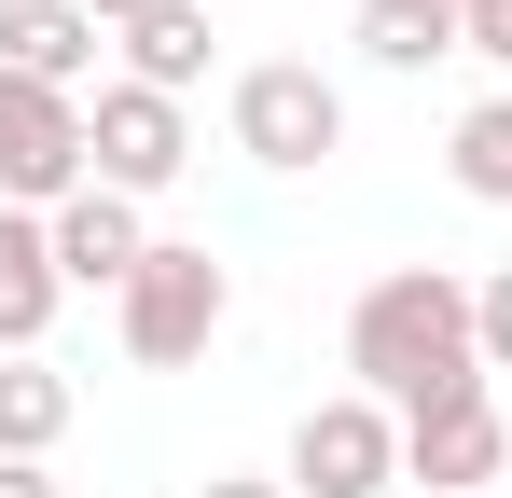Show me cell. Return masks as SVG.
Listing matches in <instances>:
<instances>
[{
  "mask_svg": "<svg viewBox=\"0 0 512 498\" xmlns=\"http://www.w3.org/2000/svg\"><path fill=\"white\" fill-rule=\"evenodd\" d=\"M84 180H97V153H84V97H56V83L0 70V208L56 222Z\"/></svg>",
  "mask_w": 512,
  "mask_h": 498,
  "instance_id": "obj_3",
  "label": "cell"
},
{
  "mask_svg": "<svg viewBox=\"0 0 512 498\" xmlns=\"http://www.w3.org/2000/svg\"><path fill=\"white\" fill-rule=\"evenodd\" d=\"M56 305H70V277H56V236H42L28 208H0V360H42Z\"/></svg>",
  "mask_w": 512,
  "mask_h": 498,
  "instance_id": "obj_10",
  "label": "cell"
},
{
  "mask_svg": "<svg viewBox=\"0 0 512 498\" xmlns=\"http://www.w3.org/2000/svg\"><path fill=\"white\" fill-rule=\"evenodd\" d=\"M42 236H56V277H70V291H125V277L153 263V222H139V194H111V180H84V194H70Z\"/></svg>",
  "mask_w": 512,
  "mask_h": 498,
  "instance_id": "obj_8",
  "label": "cell"
},
{
  "mask_svg": "<svg viewBox=\"0 0 512 498\" xmlns=\"http://www.w3.org/2000/svg\"><path fill=\"white\" fill-rule=\"evenodd\" d=\"M471 319H485V374H512V263L471 291Z\"/></svg>",
  "mask_w": 512,
  "mask_h": 498,
  "instance_id": "obj_15",
  "label": "cell"
},
{
  "mask_svg": "<svg viewBox=\"0 0 512 498\" xmlns=\"http://www.w3.org/2000/svg\"><path fill=\"white\" fill-rule=\"evenodd\" d=\"M360 56L429 70V56H471V28H457V0H360Z\"/></svg>",
  "mask_w": 512,
  "mask_h": 498,
  "instance_id": "obj_12",
  "label": "cell"
},
{
  "mask_svg": "<svg viewBox=\"0 0 512 498\" xmlns=\"http://www.w3.org/2000/svg\"><path fill=\"white\" fill-rule=\"evenodd\" d=\"M84 14H97V28H111V42H125V28H139V14H153V0H84Z\"/></svg>",
  "mask_w": 512,
  "mask_h": 498,
  "instance_id": "obj_18",
  "label": "cell"
},
{
  "mask_svg": "<svg viewBox=\"0 0 512 498\" xmlns=\"http://www.w3.org/2000/svg\"><path fill=\"white\" fill-rule=\"evenodd\" d=\"M222 319H236V277H222L194 236H153V263L111 291V332H125V360H139V374L208 360V332H222Z\"/></svg>",
  "mask_w": 512,
  "mask_h": 498,
  "instance_id": "obj_2",
  "label": "cell"
},
{
  "mask_svg": "<svg viewBox=\"0 0 512 498\" xmlns=\"http://www.w3.org/2000/svg\"><path fill=\"white\" fill-rule=\"evenodd\" d=\"M84 153L111 194H167L180 166H194V125H180V97H153V83H97L84 97Z\"/></svg>",
  "mask_w": 512,
  "mask_h": 498,
  "instance_id": "obj_6",
  "label": "cell"
},
{
  "mask_svg": "<svg viewBox=\"0 0 512 498\" xmlns=\"http://www.w3.org/2000/svg\"><path fill=\"white\" fill-rule=\"evenodd\" d=\"M222 125H236V153H250V166H277V180H291V166H333V153H346V97L305 70V56H263V70H236Z\"/></svg>",
  "mask_w": 512,
  "mask_h": 498,
  "instance_id": "obj_4",
  "label": "cell"
},
{
  "mask_svg": "<svg viewBox=\"0 0 512 498\" xmlns=\"http://www.w3.org/2000/svg\"><path fill=\"white\" fill-rule=\"evenodd\" d=\"M457 28H471V56H485V70H512V0H457Z\"/></svg>",
  "mask_w": 512,
  "mask_h": 498,
  "instance_id": "obj_16",
  "label": "cell"
},
{
  "mask_svg": "<svg viewBox=\"0 0 512 498\" xmlns=\"http://www.w3.org/2000/svg\"><path fill=\"white\" fill-rule=\"evenodd\" d=\"M70 443V374L56 360H0V457H56Z\"/></svg>",
  "mask_w": 512,
  "mask_h": 498,
  "instance_id": "obj_13",
  "label": "cell"
},
{
  "mask_svg": "<svg viewBox=\"0 0 512 498\" xmlns=\"http://www.w3.org/2000/svg\"><path fill=\"white\" fill-rule=\"evenodd\" d=\"M346 374H360V402H388V415L471 402V388H485L471 277H443V263H388V277L346 305Z\"/></svg>",
  "mask_w": 512,
  "mask_h": 498,
  "instance_id": "obj_1",
  "label": "cell"
},
{
  "mask_svg": "<svg viewBox=\"0 0 512 498\" xmlns=\"http://www.w3.org/2000/svg\"><path fill=\"white\" fill-rule=\"evenodd\" d=\"M443 166H457V194H471V208H512V97H471V111H457V139H443Z\"/></svg>",
  "mask_w": 512,
  "mask_h": 498,
  "instance_id": "obj_14",
  "label": "cell"
},
{
  "mask_svg": "<svg viewBox=\"0 0 512 498\" xmlns=\"http://www.w3.org/2000/svg\"><path fill=\"white\" fill-rule=\"evenodd\" d=\"M291 498H388L402 485V415L388 402H305V429H291V471H277Z\"/></svg>",
  "mask_w": 512,
  "mask_h": 498,
  "instance_id": "obj_5",
  "label": "cell"
},
{
  "mask_svg": "<svg viewBox=\"0 0 512 498\" xmlns=\"http://www.w3.org/2000/svg\"><path fill=\"white\" fill-rule=\"evenodd\" d=\"M125 83H153V97H194V83H208V0H153V14L125 28Z\"/></svg>",
  "mask_w": 512,
  "mask_h": 498,
  "instance_id": "obj_11",
  "label": "cell"
},
{
  "mask_svg": "<svg viewBox=\"0 0 512 498\" xmlns=\"http://www.w3.org/2000/svg\"><path fill=\"white\" fill-rule=\"evenodd\" d=\"M97 28L84 0H0V70H28V83H56V97H84V70H97Z\"/></svg>",
  "mask_w": 512,
  "mask_h": 498,
  "instance_id": "obj_9",
  "label": "cell"
},
{
  "mask_svg": "<svg viewBox=\"0 0 512 498\" xmlns=\"http://www.w3.org/2000/svg\"><path fill=\"white\" fill-rule=\"evenodd\" d=\"M0 498H56V471L42 457H0Z\"/></svg>",
  "mask_w": 512,
  "mask_h": 498,
  "instance_id": "obj_17",
  "label": "cell"
},
{
  "mask_svg": "<svg viewBox=\"0 0 512 498\" xmlns=\"http://www.w3.org/2000/svg\"><path fill=\"white\" fill-rule=\"evenodd\" d=\"M194 498H291V485H250V471H222V485H194Z\"/></svg>",
  "mask_w": 512,
  "mask_h": 498,
  "instance_id": "obj_19",
  "label": "cell"
},
{
  "mask_svg": "<svg viewBox=\"0 0 512 498\" xmlns=\"http://www.w3.org/2000/svg\"><path fill=\"white\" fill-rule=\"evenodd\" d=\"M499 471H512V415H499V388H471V402H429V415H402V485L499 498Z\"/></svg>",
  "mask_w": 512,
  "mask_h": 498,
  "instance_id": "obj_7",
  "label": "cell"
}]
</instances>
